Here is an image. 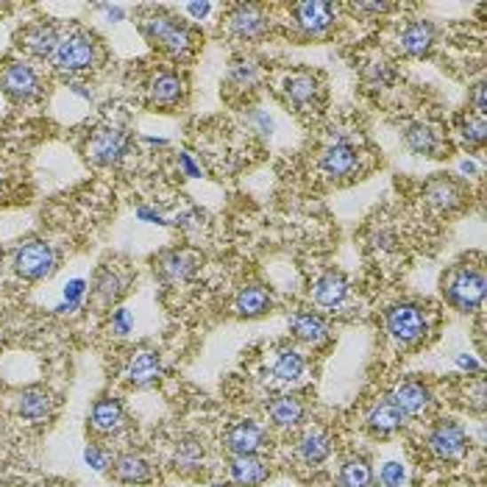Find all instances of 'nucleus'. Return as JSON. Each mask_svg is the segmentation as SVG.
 <instances>
[{
	"label": "nucleus",
	"instance_id": "412c9836",
	"mask_svg": "<svg viewBox=\"0 0 487 487\" xmlns=\"http://www.w3.org/2000/svg\"><path fill=\"white\" fill-rule=\"evenodd\" d=\"M435 39H437V28L429 20H410L398 34V48L407 56H427L435 48Z\"/></svg>",
	"mask_w": 487,
	"mask_h": 487
},
{
	"label": "nucleus",
	"instance_id": "ddd939ff",
	"mask_svg": "<svg viewBox=\"0 0 487 487\" xmlns=\"http://www.w3.org/2000/svg\"><path fill=\"white\" fill-rule=\"evenodd\" d=\"M125 154H129V134L123 129H115V125H103V129H98L87 142L90 162H95L100 167L117 164Z\"/></svg>",
	"mask_w": 487,
	"mask_h": 487
},
{
	"label": "nucleus",
	"instance_id": "4d7b16f0",
	"mask_svg": "<svg viewBox=\"0 0 487 487\" xmlns=\"http://www.w3.org/2000/svg\"><path fill=\"white\" fill-rule=\"evenodd\" d=\"M0 487H6V484H0Z\"/></svg>",
	"mask_w": 487,
	"mask_h": 487
},
{
	"label": "nucleus",
	"instance_id": "0eeeda50",
	"mask_svg": "<svg viewBox=\"0 0 487 487\" xmlns=\"http://www.w3.org/2000/svg\"><path fill=\"white\" fill-rule=\"evenodd\" d=\"M292 23L307 39H321L337 23V6L326 0H304L292 6Z\"/></svg>",
	"mask_w": 487,
	"mask_h": 487
},
{
	"label": "nucleus",
	"instance_id": "7c9ffc66",
	"mask_svg": "<svg viewBox=\"0 0 487 487\" xmlns=\"http://www.w3.org/2000/svg\"><path fill=\"white\" fill-rule=\"evenodd\" d=\"M17 412L31 423L51 418L53 412V395L45 387H28L17 395Z\"/></svg>",
	"mask_w": 487,
	"mask_h": 487
},
{
	"label": "nucleus",
	"instance_id": "c756f323",
	"mask_svg": "<svg viewBox=\"0 0 487 487\" xmlns=\"http://www.w3.org/2000/svg\"><path fill=\"white\" fill-rule=\"evenodd\" d=\"M307 373V356L292 348V346H282L276 359H273V376L284 385H299Z\"/></svg>",
	"mask_w": 487,
	"mask_h": 487
},
{
	"label": "nucleus",
	"instance_id": "6ab92c4d",
	"mask_svg": "<svg viewBox=\"0 0 487 487\" xmlns=\"http://www.w3.org/2000/svg\"><path fill=\"white\" fill-rule=\"evenodd\" d=\"M267 418L270 423L276 429H295V427H301L304 418H307V404H304V398L301 395H295V393H282L276 395L267 404Z\"/></svg>",
	"mask_w": 487,
	"mask_h": 487
},
{
	"label": "nucleus",
	"instance_id": "c85d7f7f",
	"mask_svg": "<svg viewBox=\"0 0 487 487\" xmlns=\"http://www.w3.org/2000/svg\"><path fill=\"white\" fill-rule=\"evenodd\" d=\"M112 474L123 484H148L154 479V468L142 454H120L112 462Z\"/></svg>",
	"mask_w": 487,
	"mask_h": 487
},
{
	"label": "nucleus",
	"instance_id": "4468645a",
	"mask_svg": "<svg viewBox=\"0 0 487 487\" xmlns=\"http://www.w3.org/2000/svg\"><path fill=\"white\" fill-rule=\"evenodd\" d=\"M267 429L259 427L257 420H237L235 427H231L226 435H223V449L231 454V457H243V454H262L267 449Z\"/></svg>",
	"mask_w": 487,
	"mask_h": 487
},
{
	"label": "nucleus",
	"instance_id": "5701e85b",
	"mask_svg": "<svg viewBox=\"0 0 487 487\" xmlns=\"http://www.w3.org/2000/svg\"><path fill=\"white\" fill-rule=\"evenodd\" d=\"M162 356L151 348H140L129 365H125V379L134 385V387H151L162 379Z\"/></svg>",
	"mask_w": 487,
	"mask_h": 487
},
{
	"label": "nucleus",
	"instance_id": "a19ab883",
	"mask_svg": "<svg viewBox=\"0 0 487 487\" xmlns=\"http://www.w3.org/2000/svg\"><path fill=\"white\" fill-rule=\"evenodd\" d=\"M179 228H184V231H201L204 226H206V212H201L198 206H193V209H187L184 215H179Z\"/></svg>",
	"mask_w": 487,
	"mask_h": 487
},
{
	"label": "nucleus",
	"instance_id": "6e6552de",
	"mask_svg": "<svg viewBox=\"0 0 487 487\" xmlns=\"http://www.w3.org/2000/svg\"><path fill=\"white\" fill-rule=\"evenodd\" d=\"M284 100L299 112H317V106L323 100V81L317 73L309 70H299L290 73L282 84Z\"/></svg>",
	"mask_w": 487,
	"mask_h": 487
},
{
	"label": "nucleus",
	"instance_id": "b1692460",
	"mask_svg": "<svg viewBox=\"0 0 487 487\" xmlns=\"http://www.w3.org/2000/svg\"><path fill=\"white\" fill-rule=\"evenodd\" d=\"M129 282L132 276L125 273L123 267L117 265H103L98 273H95V282H92V290H95V299L103 304V307H112L120 295L129 290Z\"/></svg>",
	"mask_w": 487,
	"mask_h": 487
},
{
	"label": "nucleus",
	"instance_id": "2eb2a0df",
	"mask_svg": "<svg viewBox=\"0 0 487 487\" xmlns=\"http://www.w3.org/2000/svg\"><path fill=\"white\" fill-rule=\"evenodd\" d=\"M290 331L295 340H301L312 348H321L331 340V326L323 315L309 312V309H299L290 315Z\"/></svg>",
	"mask_w": 487,
	"mask_h": 487
},
{
	"label": "nucleus",
	"instance_id": "2f4dec72",
	"mask_svg": "<svg viewBox=\"0 0 487 487\" xmlns=\"http://www.w3.org/2000/svg\"><path fill=\"white\" fill-rule=\"evenodd\" d=\"M427 198L432 206H437L440 212H454L465 204V189L446 176H437L427 184Z\"/></svg>",
	"mask_w": 487,
	"mask_h": 487
},
{
	"label": "nucleus",
	"instance_id": "f03ea898",
	"mask_svg": "<svg viewBox=\"0 0 487 487\" xmlns=\"http://www.w3.org/2000/svg\"><path fill=\"white\" fill-rule=\"evenodd\" d=\"M443 295L457 312H476L484 301V273L482 267L454 265L443 279Z\"/></svg>",
	"mask_w": 487,
	"mask_h": 487
},
{
	"label": "nucleus",
	"instance_id": "79ce46f5",
	"mask_svg": "<svg viewBox=\"0 0 487 487\" xmlns=\"http://www.w3.org/2000/svg\"><path fill=\"white\" fill-rule=\"evenodd\" d=\"M468 103H471V109L474 115L484 117L487 112V84L484 81H476L474 87H471V95H468Z\"/></svg>",
	"mask_w": 487,
	"mask_h": 487
},
{
	"label": "nucleus",
	"instance_id": "603ef678",
	"mask_svg": "<svg viewBox=\"0 0 487 487\" xmlns=\"http://www.w3.org/2000/svg\"><path fill=\"white\" fill-rule=\"evenodd\" d=\"M184 9H187V14L193 17V20H204L212 12V4H187Z\"/></svg>",
	"mask_w": 487,
	"mask_h": 487
},
{
	"label": "nucleus",
	"instance_id": "de8ad7c7",
	"mask_svg": "<svg viewBox=\"0 0 487 487\" xmlns=\"http://www.w3.org/2000/svg\"><path fill=\"white\" fill-rule=\"evenodd\" d=\"M393 9L395 4H354V12H365V14H387Z\"/></svg>",
	"mask_w": 487,
	"mask_h": 487
},
{
	"label": "nucleus",
	"instance_id": "58836bf2",
	"mask_svg": "<svg viewBox=\"0 0 487 487\" xmlns=\"http://www.w3.org/2000/svg\"><path fill=\"white\" fill-rule=\"evenodd\" d=\"M363 76H365V81L371 84V87H387V84H393V78H395V70H393V65L379 59V61L365 65Z\"/></svg>",
	"mask_w": 487,
	"mask_h": 487
},
{
	"label": "nucleus",
	"instance_id": "423d86ee",
	"mask_svg": "<svg viewBox=\"0 0 487 487\" xmlns=\"http://www.w3.org/2000/svg\"><path fill=\"white\" fill-rule=\"evenodd\" d=\"M0 92L14 103H31L42 92V81L36 70L26 61H6L0 68Z\"/></svg>",
	"mask_w": 487,
	"mask_h": 487
},
{
	"label": "nucleus",
	"instance_id": "09e8293b",
	"mask_svg": "<svg viewBox=\"0 0 487 487\" xmlns=\"http://www.w3.org/2000/svg\"><path fill=\"white\" fill-rule=\"evenodd\" d=\"M179 167L189 176V179H201V167L193 162V156L189 154H179Z\"/></svg>",
	"mask_w": 487,
	"mask_h": 487
},
{
	"label": "nucleus",
	"instance_id": "dca6fc26",
	"mask_svg": "<svg viewBox=\"0 0 487 487\" xmlns=\"http://www.w3.org/2000/svg\"><path fill=\"white\" fill-rule=\"evenodd\" d=\"M348 295H351V284L340 270H326L312 287V301L329 312L343 309L348 304Z\"/></svg>",
	"mask_w": 487,
	"mask_h": 487
},
{
	"label": "nucleus",
	"instance_id": "ea45409f",
	"mask_svg": "<svg viewBox=\"0 0 487 487\" xmlns=\"http://www.w3.org/2000/svg\"><path fill=\"white\" fill-rule=\"evenodd\" d=\"M84 292H87V282H84V279H73L68 284V290H65V301H61L56 309L59 312H73V309H78L81 301H84Z\"/></svg>",
	"mask_w": 487,
	"mask_h": 487
},
{
	"label": "nucleus",
	"instance_id": "f704fd0d",
	"mask_svg": "<svg viewBox=\"0 0 487 487\" xmlns=\"http://www.w3.org/2000/svg\"><path fill=\"white\" fill-rule=\"evenodd\" d=\"M376 474L368 457H348L340 465V474H337V484L340 487H373Z\"/></svg>",
	"mask_w": 487,
	"mask_h": 487
},
{
	"label": "nucleus",
	"instance_id": "13d9d810",
	"mask_svg": "<svg viewBox=\"0 0 487 487\" xmlns=\"http://www.w3.org/2000/svg\"><path fill=\"white\" fill-rule=\"evenodd\" d=\"M0 387H4V385H0Z\"/></svg>",
	"mask_w": 487,
	"mask_h": 487
},
{
	"label": "nucleus",
	"instance_id": "c9c22d12",
	"mask_svg": "<svg viewBox=\"0 0 487 487\" xmlns=\"http://www.w3.org/2000/svg\"><path fill=\"white\" fill-rule=\"evenodd\" d=\"M259 65L253 59H237L228 70V84L235 90H253L259 84Z\"/></svg>",
	"mask_w": 487,
	"mask_h": 487
},
{
	"label": "nucleus",
	"instance_id": "473e14b6",
	"mask_svg": "<svg viewBox=\"0 0 487 487\" xmlns=\"http://www.w3.org/2000/svg\"><path fill=\"white\" fill-rule=\"evenodd\" d=\"M204 462H206V449L201 437H181V443L176 446V454H173V465L181 476H196L198 471H204Z\"/></svg>",
	"mask_w": 487,
	"mask_h": 487
},
{
	"label": "nucleus",
	"instance_id": "f8f14e48",
	"mask_svg": "<svg viewBox=\"0 0 487 487\" xmlns=\"http://www.w3.org/2000/svg\"><path fill=\"white\" fill-rule=\"evenodd\" d=\"M270 31V17L257 4H237L228 12V34L240 42H257Z\"/></svg>",
	"mask_w": 487,
	"mask_h": 487
},
{
	"label": "nucleus",
	"instance_id": "7ed1b4c3",
	"mask_svg": "<svg viewBox=\"0 0 487 487\" xmlns=\"http://www.w3.org/2000/svg\"><path fill=\"white\" fill-rule=\"evenodd\" d=\"M100 51H98V39L87 31H70L59 39L56 53L51 56L53 68L59 73H87L98 65Z\"/></svg>",
	"mask_w": 487,
	"mask_h": 487
},
{
	"label": "nucleus",
	"instance_id": "1a4fd4ad",
	"mask_svg": "<svg viewBox=\"0 0 487 487\" xmlns=\"http://www.w3.org/2000/svg\"><path fill=\"white\" fill-rule=\"evenodd\" d=\"M427 443H429V451L440 462H459L468 454V435H465V429L457 420H437Z\"/></svg>",
	"mask_w": 487,
	"mask_h": 487
},
{
	"label": "nucleus",
	"instance_id": "bb28decb",
	"mask_svg": "<svg viewBox=\"0 0 487 487\" xmlns=\"http://www.w3.org/2000/svg\"><path fill=\"white\" fill-rule=\"evenodd\" d=\"M148 92H151V100L159 106H176L187 92L184 76L176 70H159L151 78V84H148Z\"/></svg>",
	"mask_w": 487,
	"mask_h": 487
},
{
	"label": "nucleus",
	"instance_id": "37998d69",
	"mask_svg": "<svg viewBox=\"0 0 487 487\" xmlns=\"http://www.w3.org/2000/svg\"><path fill=\"white\" fill-rule=\"evenodd\" d=\"M248 125L257 134H262V137H270L273 134V120L265 115V112H259V109H253L251 115H248Z\"/></svg>",
	"mask_w": 487,
	"mask_h": 487
},
{
	"label": "nucleus",
	"instance_id": "9d476101",
	"mask_svg": "<svg viewBox=\"0 0 487 487\" xmlns=\"http://www.w3.org/2000/svg\"><path fill=\"white\" fill-rule=\"evenodd\" d=\"M201 265H204V257L198 251H189V248L164 251L154 259V270L164 284L189 282L201 270Z\"/></svg>",
	"mask_w": 487,
	"mask_h": 487
},
{
	"label": "nucleus",
	"instance_id": "39448f33",
	"mask_svg": "<svg viewBox=\"0 0 487 487\" xmlns=\"http://www.w3.org/2000/svg\"><path fill=\"white\" fill-rule=\"evenodd\" d=\"M56 267H59V257H56L53 245H48L45 240H28L14 253V270L31 282L51 279Z\"/></svg>",
	"mask_w": 487,
	"mask_h": 487
},
{
	"label": "nucleus",
	"instance_id": "6e6d98bb",
	"mask_svg": "<svg viewBox=\"0 0 487 487\" xmlns=\"http://www.w3.org/2000/svg\"><path fill=\"white\" fill-rule=\"evenodd\" d=\"M0 184H4V176H0Z\"/></svg>",
	"mask_w": 487,
	"mask_h": 487
},
{
	"label": "nucleus",
	"instance_id": "a18cd8bd",
	"mask_svg": "<svg viewBox=\"0 0 487 487\" xmlns=\"http://www.w3.org/2000/svg\"><path fill=\"white\" fill-rule=\"evenodd\" d=\"M465 404H471L476 412L484 410V382L482 379H476V382L471 385V390H465Z\"/></svg>",
	"mask_w": 487,
	"mask_h": 487
},
{
	"label": "nucleus",
	"instance_id": "20e7f679",
	"mask_svg": "<svg viewBox=\"0 0 487 487\" xmlns=\"http://www.w3.org/2000/svg\"><path fill=\"white\" fill-rule=\"evenodd\" d=\"M385 326H387V334L398 346H415L429 331L427 309H423L420 304H415V301L393 304L385 312Z\"/></svg>",
	"mask_w": 487,
	"mask_h": 487
},
{
	"label": "nucleus",
	"instance_id": "5fc2aeb1",
	"mask_svg": "<svg viewBox=\"0 0 487 487\" xmlns=\"http://www.w3.org/2000/svg\"><path fill=\"white\" fill-rule=\"evenodd\" d=\"M459 171H462V173H468V176H474V173H476V164H474V162H462V164H459Z\"/></svg>",
	"mask_w": 487,
	"mask_h": 487
},
{
	"label": "nucleus",
	"instance_id": "c03bdc74",
	"mask_svg": "<svg viewBox=\"0 0 487 487\" xmlns=\"http://www.w3.org/2000/svg\"><path fill=\"white\" fill-rule=\"evenodd\" d=\"M84 462H87L92 471H106L109 457H106V451H100L98 446H87V449H84Z\"/></svg>",
	"mask_w": 487,
	"mask_h": 487
},
{
	"label": "nucleus",
	"instance_id": "4be33fe9",
	"mask_svg": "<svg viewBox=\"0 0 487 487\" xmlns=\"http://www.w3.org/2000/svg\"><path fill=\"white\" fill-rule=\"evenodd\" d=\"M228 476L237 487H259L270 476V465L262 454H243L231 457L228 462Z\"/></svg>",
	"mask_w": 487,
	"mask_h": 487
},
{
	"label": "nucleus",
	"instance_id": "393cba45",
	"mask_svg": "<svg viewBox=\"0 0 487 487\" xmlns=\"http://www.w3.org/2000/svg\"><path fill=\"white\" fill-rule=\"evenodd\" d=\"M90 427L100 435H115L125 427V410L117 398L103 395L90 410Z\"/></svg>",
	"mask_w": 487,
	"mask_h": 487
},
{
	"label": "nucleus",
	"instance_id": "49530a36",
	"mask_svg": "<svg viewBox=\"0 0 487 487\" xmlns=\"http://www.w3.org/2000/svg\"><path fill=\"white\" fill-rule=\"evenodd\" d=\"M112 331L115 334H129L132 331V315H129V309H117L112 315Z\"/></svg>",
	"mask_w": 487,
	"mask_h": 487
},
{
	"label": "nucleus",
	"instance_id": "f3484780",
	"mask_svg": "<svg viewBox=\"0 0 487 487\" xmlns=\"http://www.w3.org/2000/svg\"><path fill=\"white\" fill-rule=\"evenodd\" d=\"M390 398L395 401V407L404 412L407 418H418V415H427L435 404V398H432V390L429 385H423L418 382V379H407V382H401Z\"/></svg>",
	"mask_w": 487,
	"mask_h": 487
},
{
	"label": "nucleus",
	"instance_id": "cd10ccee",
	"mask_svg": "<svg viewBox=\"0 0 487 487\" xmlns=\"http://www.w3.org/2000/svg\"><path fill=\"white\" fill-rule=\"evenodd\" d=\"M295 454L304 465H321L331 454V435L326 429H309L295 443Z\"/></svg>",
	"mask_w": 487,
	"mask_h": 487
},
{
	"label": "nucleus",
	"instance_id": "3c124183",
	"mask_svg": "<svg viewBox=\"0 0 487 487\" xmlns=\"http://www.w3.org/2000/svg\"><path fill=\"white\" fill-rule=\"evenodd\" d=\"M98 12H103L106 17L112 20V23H120V20H125V9H123V6H109V4H103V6H98Z\"/></svg>",
	"mask_w": 487,
	"mask_h": 487
},
{
	"label": "nucleus",
	"instance_id": "8fccbe9b",
	"mask_svg": "<svg viewBox=\"0 0 487 487\" xmlns=\"http://www.w3.org/2000/svg\"><path fill=\"white\" fill-rule=\"evenodd\" d=\"M137 218H140V220H145V223H159V226H164V223H167V220H162L159 212L148 209V206H140V209H137Z\"/></svg>",
	"mask_w": 487,
	"mask_h": 487
},
{
	"label": "nucleus",
	"instance_id": "a878e982",
	"mask_svg": "<svg viewBox=\"0 0 487 487\" xmlns=\"http://www.w3.org/2000/svg\"><path fill=\"white\" fill-rule=\"evenodd\" d=\"M404 142L412 154L418 156H440L443 154V134L435 129V125L429 123H410L407 129H404Z\"/></svg>",
	"mask_w": 487,
	"mask_h": 487
},
{
	"label": "nucleus",
	"instance_id": "864d4df0",
	"mask_svg": "<svg viewBox=\"0 0 487 487\" xmlns=\"http://www.w3.org/2000/svg\"><path fill=\"white\" fill-rule=\"evenodd\" d=\"M457 363H459L462 368H468V371H476V373L482 371V365L476 363V359H471V356H459V359H457Z\"/></svg>",
	"mask_w": 487,
	"mask_h": 487
},
{
	"label": "nucleus",
	"instance_id": "72a5a7b5",
	"mask_svg": "<svg viewBox=\"0 0 487 487\" xmlns=\"http://www.w3.org/2000/svg\"><path fill=\"white\" fill-rule=\"evenodd\" d=\"M273 309V295L262 284H248L237 292L235 312L240 317H262Z\"/></svg>",
	"mask_w": 487,
	"mask_h": 487
},
{
	"label": "nucleus",
	"instance_id": "a211bd4d",
	"mask_svg": "<svg viewBox=\"0 0 487 487\" xmlns=\"http://www.w3.org/2000/svg\"><path fill=\"white\" fill-rule=\"evenodd\" d=\"M17 39H20V48H23L26 53H31L34 59H51L56 53L61 34L51 23H31V26H26L23 31H20Z\"/></svg>",
	"mask_w": 487,
	"mask_h": 487
},
{
	"label": "nucleus",
	"instance_id": "aec40b11",
	"mask_svg": "<svg viewBox=\"0 0 487 487\" xmlns=\"http://www.w3.org/2000/svg\"><path fill=\"white\" fill-rule=\"evenodd\" d=\"M404 423H407V415L395 407V401L390 395L379 398L376 404L368 410V418H365V427L376 437H390L393 432H398L401 427H404Z\"/></svg>",
	"mask_w": 487,
	"mask_h": 487
},
{
	"label": "nucleus",
	"instance_id": "9b49d317",
	"mask_svg": "<svg viewBox=\"0 0 487 487\" xmlns=\"http://www.w3.org/2000/svg\"><path fill=\"white\" fill-rule=\"evenodd\" d=\"M317 167H321V173L329 176L331 181H348L359 171V154L348 140H334L321 151Z\"/></svg>",
	"mask_w": 487,
	"mask_h": 487
},
{
	"label": "nucleus",
	"instance_id": "e433bc0d",
	"mask_svg": "<svg viewBox=\"0 0 487 487\" xmlns=\"http://www.w3.org/2000/svg\"><path fill=\"white\" fill-rule=\"evenodd\" d=\"M459 134L471 148H482L484 140H487V120L479 117V115H465L459 120Z\"/></svg>",
	"mask_w": 487,
	"mask_h": 487
},
{
	"label": "nucleus",
	"instance_id": "4c0bfd02",
	"mask_svg": "<svg viewBox=\"0 0 487 487\" xmlns=\"http://www.w3.org/2000/svg\"><path fill=\"white\" fill-rule=\"evenodd\" d=\"M379 482H382V487H407L410 482L407 465L398 459H387L382 468H379Z\"/></svg>",
	"mask_w": 487,
	"mask_h": 487
},
{
	"label": "nucleus",
	"instance_id": "f257e3e1",
	"mask_svg": "<svg viewBox=\"0 0 487 487\" xmlns=\"http://www.w3.org/2000/svg\"><path fill=\"white\" fill-rule=\"evenodd\" d=\"M142 34L151 42L154 48H162L173 56H187L196 48V34L187 23H181L179 17L164 14V12H154L142 20Z\"/></svg>",
	"mask_w": 487,
	"mask_h": 487
}]
</instances>
